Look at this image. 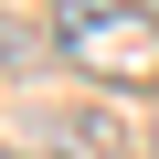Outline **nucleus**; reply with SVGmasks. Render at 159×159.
Wrapping results in <instances>:
<instances>
[{
  "mask_svg": "<svg viewBox=\"0 0 159 159\" xmlns=\"http://www.w3.org/2000/svg\"><path fill=\"white\" fill-rule=\"evenodd\" d=\"M43 32H53L64 64H85L96 85H159V11L148 0H53Z\"/></svg>",
  "mask_w": 159,
  "mask_h": 159,
  "instance_id": "f257e3e1",
  "label": "nucleus"
},
{
  "mask_svg": "<svg viewBox=\"0 0 159 159\" xmlns=\"http://www.w3.org/2000/svg\"><path fill=\"white\" fill-rule=\"evenodd\" d=\"M11 53H21V32H11V21H0V64H11Z\"/></svg>",
  "mask_w": 159,
  "mask_h": 159,
  "instance_id": "f03ea898",
  "label": "nucleus"
},
{
  "mask_svg": "<svg viewBox=\"0 0 159 159\" xmlns=\"http://www.w3.org/2000/svg\"><path fill=\"white\" fill-rule=\"evenodd\" d=\"M0 159H21V148H0Z\"/></svg>",
  "mask_w": 159,
  "mask_h": 159,
  "instance_id": "7ed1b4c3",
  "label": "nucleus"
}]
</instances>
